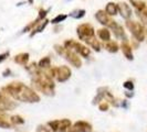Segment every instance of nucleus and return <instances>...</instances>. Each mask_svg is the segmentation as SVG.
<instances>
[{
	"instance_id": "5701e85b",
	"label": "nucleus",
	"mask_w": 147,
	"mask_h": 132,
	"mask_svg": "<svg viewBox=\"0 0 147 132\" xmlns=\"http://www.w3.org/2000/svg\"><path fill=\"white\" fill-rule=\"evenodd\" d=\"M124 87L126 89H128V90H133L134 89V84H133L132 81H125L124 83Z\"/></svg>"
},
{
	"instance_id": "412c9836",
	"label": "nucleus",
	"mask_w": 147,
	"mask_h": 132,
	"mask_svg": "<svg viewBox=\"0 0 147 132\" xmlns=\"http://www.w3.org/2000/svg\"><path fill=\"white\" fill-rule=\"evenodd\" d=\"M49 12V9L48 10H44V9H40V11H39V19L42 21L43 20V18H45V15H47V13Z\"/></svg>"
},
{
	"instance_id": "6ab92c4d",
	"label": "nucleus",
	"mask_w": 147,
	"mask_h": 132,
	"mask_svg": "<svg viewBox=\"0 0 147 132\" xmlns=\"http://www.w3.org/2000/svg\"><path fill=\"white\" fill-rule=\"evenodd\" d=\"M50 64H51L50 57L45 56V57H43V59L39 62L38 66H39V68H48V67H50Z\"/></svg>"
},
{
	"instance_id": "c85d7f7f",
	"label": "nucleus",
	"mask_w": 147,
	"mask_h": 132,
	"mask_svg": "<svg viewBox=\"0 0 147 132\" xmlns=\"http://www.w3.org/2000/svg\"><path fill=\"white\" fill-rule=\"evenodd\" d=\"M144 29H145V34H146V35H147V25H146V27H145V28H144Z\"/></svg>"
},
{
	"instance_id": "6e6552de",
	"label": "nucleus",
	"mask_w": 147,
	"mask_h": 132,
	"mask_svg": "<svg viewBox=\"0 0 147 132\" xmlns=\"http://www.w3.org/2000/svg\"><path fill=\"white\" fill-rule=\"evenodd\" d=\"M117 9H118V12L121 13V15L126 19V20H128L129 18H131V15H132V10H131V8L129 6L125 3V2H119L117 5Z\"/></svg>"
},
{
	"instance_id": "1a4fd4ad",
	"label": "nucleus",
	"mask_w": 147,
	"mask_h": 132,
	"mask_svg": "<svg viewBox=\"0 0 147 132\" xmlns=\"http://www.w3.org/2000/svg\"><path fill=\"white\" fill-rule=\"evenodd\" d=\"M95 18H96V20L100 22L101 24L107 25V27L110 25V23L112 22V20L110 19L109 15H107L105 11H103V10H98V11L95 13Z\"/></svg>"
},
{
	"instance_id": "393cba45",
	"label": "nucleus",
	"mask_w": 147,
	"mask_h": 132,
	"mask_svg": "<svg viewBox=\"0 0 147 132\" xmlns=\"http://www.w3.org/2000/svg\"><path fill=\"white\" fill-rule=\"evenodd\" d=\"M11 120H12L13 122H16V123H22V122H23V120H22L19 116H15V117H12Z\"/></svg>"
},
{
	"instance_id": "f257e3e1",
	"label": "nucleus",
	"mask_w": 147,
	"mask_h": 132,
	"mask_svg": "<svg viewBox=\"0 0 147 132\" xmlns=\"http://www.w3.org/2000/svg\"><path fill=\"white\" fill-rule=\"evenodd\" d=\"M7 90V93L13 98L21 100V101H27V103H38L40 100V97L29 87L24 86L22 83H11L8 86L3 88Z\"/></svg>"
},
{
	"instance_id": "423d86ee",
	"label": "nucleus",
	"mask_w": 147,
	"mask_h": 132,
	"mask_svg": "<svg viewBox=\"0 0 147 132\" xmlns=\"http://www.w3.org/2000/svg\"><path fill=\"white\" fill-rule=\"evenodd\" d=\"M71 77V69L67 66H60L57 68V78L58 81L63 83Z\"/></svg>"
},
{
	"instance_id": "9b49d317",
	"label": "nucleus",
	"mask_w": 147,
	"mask_h": 132,
	"mask_svg": "<svg viewBox=\"0 0 147 132\" xmlns=\"http://www.w3.org/2000/svg\"><path fill=\"white\" fill-rule=\"evenodd\" d=\"M73 131L75 132H91V125L86 122H76L73 128Z\"/></svg>"
},
{
	"instance_id": "20e7f679",
	"label": "nucleus",
	"mask_w": 147,
	"mask_h": 132,
	"mask_svg": "<svg viewBox=\"0 0 147 132\" xmlns=\"http://www.w3.org/2000/svg\"><path fill=\"white\" fill-rule=\"evenodd\" d=\"M64 47L66 50L74 52V53H79L80 55H82L83 57H88L91 55V50L88 49L86 46L82 45V44L75 42L73 40H67L64 42Z\"/></svg>"
},
{
	"instance_id": "bb28decb",
	"label": "nucleus",
	"mask_w": 147,
	"mask_h": 132,
	"mask_svg": "<svg viewBox=\"0 0 147 132\" xmlns=\"http://www.w3.org/2000/svg\"><path fill=\"white\" fill-rule=\"evenodd\" d=\"M100 109L102 110V111H106V110L109 109V105L107 103H102V105H100Z\"/></svg>"
},
{
	"instance_id": "7ed1b4c3",
	"label": "nucleus",
	"mask_w": 147,
	"mask_h": 132,
	"mask_svg": "<svg viewBox=\"0 0 147 132\" xmlns=\"http://www.w3.org/2000/svg\"><path fill=\"white\" fill-rule=\"evenodd\" d=\"M54 49H55V51H57L58 54L63 55V56L65 57L66 61H69L73 66H75V67H81L82 62H81V59H80V57L78 56L76 53L70 51V50H66L64 46H61L59 44L54 45Z\"/></svg>"
},
{
	"instance_id": "cd10ccee",
	"label": "nucleus",
	"mask_w": 147,
	"mask_h": 132,
	"mask_svg": "<svg viewBox=\"0 0 147 132\" xmlns=\"http://www.w3.org/2000/svg\"><path fill=\"white\" fill-rule=\"evenodd\" d=\"M9 74H10V69H6L3 73V76H9Z\"/></svg>"
},
{
	"instance_id": "aec40b11",
	"label": "nucleus",
	"mask_w": 147,
	"mask_h": 132,
	"mask_svg": "<svg viewBox=\"0 0 147 132\" xmlns=\"http://www.w3.org/2000/svg\"><path fill=\"white\" fill-rule=\"evenodd\" d=\"M66 18H67V15H58L54 19H52V23L53 24H58V23H60V22L64 21Z\"/></svg>"
},
{
	"instance_id": "0eeeda50",
	"label": "nucleus",
	"mask_w": 147,
	"mask_h": 132,
	"mask_svg": "<svg viewBox=\"0 0 147 132\" xmlns=\"http://www.w3.org/2000/svg\"><path fill=\"white\" fill-rule=\"evenodd\" d=\"M109 28L113 30V32H114V34H115V37H119V39H124V41H127V37L125 35V32H124V29H123V27H121L119 24H117L115 21H113L110 23V25H109Z\"/></svg>"
},
{
	"instance_id": "ddd939ff",
	"label": "nucleus",
	"mask_w": 147,
	"mask_h": 132,
	"mask_svg": "<svg viewBox=\"0 0 147 132\" xmlns=\"http://www.w3.org/2000/svg\"><path fill=\"white\" fill-rule=\"evenodd\" d=\"M97 35L101 40L105 42H110L111 40V32L107 29H100L97 31Z\"/></svg>"
},
{
	"instance_id": "9d476101",
	"label": "nucleus",
	"mask_w": 147,
	"mask_h": 132,
	"mask_svg": "<svg viewBox=\"0 0 147 132\" xmlns=\"http://www.w3.org/2000/svg\"><path fill=\"white\" fill-rule=\"evenodd\" d=\"M121 49L123 51V54L125 55V57L129 61H132L134 57H133V52H132V47L129 46V44L127 43V41H124L122 45H121Z\"/></svg>"
},
{
	"instance_id": "2eb2a0df",
	"label": "nucleus",
	"mask_w": 147,
	"mask_h": 132,
	"mask_svg": "<svg viewBox=\"0 0 147 132\" xmlns=\"http://www.w3.org/2000/svg\"><path fill=\"white\" fill-rule=\"evenodd\" d=\"M48 23H49V20H47V19H45V20H44L43 22H41V23H40V24L38 25L37 28H36V29L32 30V32H31L30 37H32L33 35H34V34H37V33H40V32H42V31H43V30L45 29V27L48 25Z\"/></svg>"
},
{
	"instance_id": "a211bd4d",
	"label": "nucleus",
	"mask_w": 147,
	"mask_h": 132,
	"mask_svg": "<svg viewBox=\"0 0 147 132\" xmlns=\"http://www.w3.org/2000/svg\"><path fill=\"white\" fill-rule=\"evenodd\" d=\"M70 15H71L72 18H74V19H81V18H83V17L85 15V10H84V9L74 10V11H72V12L70 13Z\"/></svg>"
},
{
	"instance_id": "f3484780",
	"label": "nucleus",
	"mask_w": 147,
	"mask_h": 132,
	"mask_svg": "<svg viewBox=\"0 0 147 132\" xmlns=\"http://www.w3.org/2000/svg\"><path fill=\"white\" fill-rule=\"evenodd\" d=\"M105 49H106L109 52H111V53H116V52L118 51V45H117L116 42H114V41H110V42H107V43H106Z\"/></svg>"
},
{
	"instance_id": "f8f14e48",
	"label": "nucleus",
	"mask_w": 147,
	"mask_h": 132,
	"mask_svg": "<svg viewBox=\"0 0 147 132\" xmlns=\"http://www.w3.org/2000/svg\"><path fill=\"white\" fill-rule=\"evenodd\" d=\"M29 61V53H20L15 56V62L20 65H27Z\"/></svg>"
},
{
	"instance_id": "39448f33",
	"label": "nucleus",
	"mask_w": 147,
	"mask_h": 132,
	"mask_svg": "<svg viewBox=\"0 0 147 132\" xmlns=\"http://www.w3.org/2000/svg\"><path fill=\"white\" fill-rule=\"evenodd\" d=\"M126 27H127V29L131 31V33L134 35V37L137 41H140V42L144 41V39H145V29H144V27L140 23L127 20L126 21Z\"/></svg>"
},
{
	"instance_id": "a878e982",
	"label": "nucleus",
	"mask_w": 147,
	"mask_h": 132,
	"mask_svg": "<svg viewBox=\"0 0 147 132\" xmlns=\"http://www.w3.org/2000/svg\"><path fill=\"white\" fill-rule=\"evenodd\" d=\"M0 127H2V128H9L10 125H9V123H8L7 121H5L3 119L0 118Z\"/></svg>"
},
{
	"instance_id": "f03ea898",
	"label": "nucleus",
	"mask_w": 147,
	"mask_h": 132,
	"mask_svg": "<svg viewBox=\"0 0 147 132\" xmlns=\"http://www.w3.org/2000/svg\"><path fill=\"white\" fill-rule=\"evenodd\" d=\"M76 32H78V35L80 37V40L86 42V43L92 46L95 51L100 52L101 50V45L98 43V41L96 40L95 37V31L94 28L88 24V23H83L80 24L78 28H76Z\"/></svg>"
},
{
	"instance_id": "dca6fc26",
	"label": "nucleus",
	"mask_w": 147,
	"mask_h": 132,
	"mask_svg": "<svg viewBox=\"0 0 147 132\" xmlns=\"http://www.w3.org/2000/svg\"><path fill=\"white\" fill-rule=\"evenodd\" d=\"M129 2H131L133 6L137 9V11H138V12L144 11V9H145V7H146L145 2H144V1H140V0H129Z\"/></svg>"
},
{
	"instance_id": "b1692460",
	"label": "nucleus",
	"mask_w": 147,
	"mask_h": 132,
	"mask_svg": "<svg viewBox=\"0 0 147 132\" xmlns=\"http://www.w3.org/2000/svg\"><path fill=\"white\" fill-rule=\"evenodd\" d=\"M8 56H9V52H5V53L0 54V63H2L5 59H7Z\"/></svg>"
},
{
	"instance_id": "4468645a",
	"label": "nucleus",
	"mask_w": 147,
	"mask_h": 132,
	"mask_svg": "<svg viewBox=\"0 0 147 132\" xmlns=\"http://www.w3.org/2000/svg\"><path fill=\"white\" fill-rule=\"evenodd\" d=\"M118 9L117 6L114 3V2H109L106 5V8H105V12L107 13L109 15H115L117 13Z\"/></svg>"
},
{
	"instance_id": "c756f323",
	"label": "nucleus",
	"mask_w": 147,
	"mask_h": 132,
	"mask_svg": "<svg viewBox=\"0 0 147 132\" xmlns=\"http://www.w3.org/2000/svg\"><path fill=\"white\" fill-rule=\"evenodd\" d=\"M33 2V0H29V3H32Z\"/></svg>"
},
{
	"instance_id": "4be33fe9",
	"label": "nucleus",
	"mask_w": 147,
	"mask_h": 132,
	"mask_svg": "<svg viewBox=\"0 0 147 132\" xmlns=\"http://www.w3.org/2000/svg\"><path fill=\"white\" fill-rule=\"evenodd\" d=\"M138 17L142 19V21L144 23H147V11H142L138 13Z\"/></svg>"
}]
</instances>
